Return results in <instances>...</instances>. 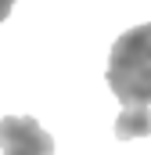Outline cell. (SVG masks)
<instances>
[{
    "instance_id": "cell-1",
    "label": "cell",
    "mask_w": 151,
    "mask_h": 155,
    "mask_svg": "<svg viewBox=\"0 0 151 155\" xmlns=\"http://www.w3.org/2000/svg\"><path fill=\"white\" fill-rule=\"evenodd\" d=\"M104 79L122 108H151V22L133 25L115 40Z\"/></svg>"
},
{
    "instance_id": "cell-2",
    "label": "cell",
    "mask_w": 151,
    "mask_h": 155,
    "mask_svg": "<svg viewBox=\"0 0 151 155\" xmlns=\"http://www.w3.org/2000/svg\"><path fill=\"white\" fill-rule=\"evenodd\" d=\"M0 155H54V137L29 116L0 119Z\"/></svg>"
},
{
    "instance_id": "cell-3",
    "label": "cell",
    "mask_w": 151,
    "mask_h": 155,
    "mask_svg": "<svg viewBox=\"0 0 151 155\" xmlns=\"http://www.w3.org/2000/svg\"><path fill=\"white\" fill-rule=\"evenodd\" d=\"M148 134H151V108H122V116L115 123L119 141H133V137H148Z\"/></svg>"
},
{
    "instance_id": "cell-4",
    "label": "cell",
    "mask_w": 151,
    "mask_h": 155,
    "mask_svg": "<svg viewBox=\"0 0 151 155\" xmlns=\"http://www.w3.org/2000/svg\"><path fill=\"white\" fill-rule=\"evenodd\" d=\"M11 7H14V0H0V22L11 15Z\"/></svg>"
}]
</instances>
